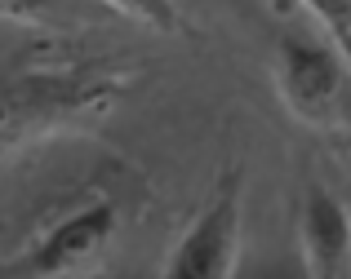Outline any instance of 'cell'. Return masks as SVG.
Masks as SVG:
<instances>
[{
    "mask_svg": "<svg viewBox=\"0 0 351 279\" xmlns=\"http://www.w3.org/2000/svg\"><path fill=\"white\" fill-rule=\"evenodd\" d=\"M120 235V209L112 200H85L53 217L23 253L9 262V275L18 279H76L94 271L112 253Z\"/></svg>",
    "mask_w": 351,
    "mask_h": 279,
    "instance_id": "obj_3",
    "label": "cell"
},
{
    "mask_svg": "<svg viewBox=\"0 0 351 279\" xmlns=\"http://www.w3.org/2000/svg\"><path fill=\"white\" fill-rule=\"evenodd\" d=\"M276 89L293 120L311 129H334L347 116L351 58L329 36L285 31L276 44Z\"/></svg>",
    "mask_w": 351,
    "mask_h": 279,
    "instance_id": "obj_2",
    "label": "cell"
},
{
    "mask_svg": "<svg viewBox=\"0 0 351 279\" xmlns=\"http://www.w3.org/2000/svg\"><path fill=\"white\" fill-rule=\"evenodd\" d=\"M298 244L311 279H351V209L325 186H307L298 204Z\"/></svg>",
    "mask_w": 351,
    "mask_h": 279,
    "instance_id": "obj_5",
    "label": "cell"
},
{
    "mask_svg": "<svg viewBox=\"0 0 351 279\" xmlns=\"http://www.w3.org/2000/svg\"><path fill=\"white\" fill-rule=\"evenodd\" d=\"M240 248H245V178L227 173L169 248L160 279H232Z\"/></svg>",
    "mask_w": 351,
    "mask_h": 279,
    "instance_id": "obj_4",
    "label": "cell"
},
{
    "mask_svg": "<svg viewBox=\"0 0 351 279\" xmlns=\"http://www.w3.org/2000/svg\"><path fill=\"white\" fill-rule=\"evenodd\" d=\"M125 89L129 76L103 67V62H53V67L0 71V155L103 116L120 102Z\"/></svg>",
    "mask_w": 351,
    "mask_h": 279,
    "instance_id": "obj_1",
    "label": "cell"
},
{
    "mask_svg": "<svg viewBox=\"0 0 351 279\" xmlns=\"http://www.w3.org/2000/svg\"><path fill=\"white\" fill-rule=\"evenodd\" d=\"M311 9V18L320 23V31L351 58V0H302Z\"/></svg>",
    "mask_w": 351,
    "mask_h": 279,
    "instance_id": "obj_7",
    "label": "cell"
},
{
    "mask_svg": "<svg viewBox=\"0 0 351 279\" xmlns=\"http://www.w3.org/2000/svg\"><path fill=\"white\" fill-rule=\"evenodd\" d=\"M103 5L116 9V14H125V18H134V23H143V27H152V31H160V36L187 31V23H182L173 0H103Z\"/></svg>",
    "mask_w": 351,
    "mask_h": 279,
    "instance_id": "obj_6",
    "label": "cell"
},
{
    "mask_svg": "<svg viewBox=\"0 0 351 279\" xmlns=\"http://www.w3.org/2000/svg\"><path fill=\"white\" fill-rule=\"evenodd\" d=\"M53 0H0V18H14V23H40L49 14Z\"/></svg>",
    "mask_w": 351,
    "mask_h": 279,
    "instance_id": "obj_8",
    "label": "cell"
}]
</instances>
